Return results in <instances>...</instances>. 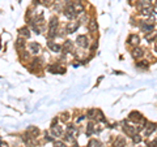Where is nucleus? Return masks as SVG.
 <instances>
[{
	"label": "nucleus",
	"instance_id": "1",
	"mask_svg": "<svg viewBox=\"0 0 157 147\" xmlns=\"http://www.w3.org/2000/svg\"><path fill=\"white\" fill-rule=\"evenodd\" d=\"M70 5H71V8H72L73 13L76 14V17H78V16H81V14H84V13H85V7L82 5V3H81V2H78V0L70 3Z\"/></svg>",
	"mask_w": 157,
	"mask_h": 147
},
{
	"label": "nucleus",
	"instance_id": "2",
	"mask_svg": "<svg viewBox=\"0 0 157 147\" xmlns=\"http://www.w3.org/2000/svg\"><path fill=\"white\" fill-rule=\"evenodd\" d=\"M122 129H123L124 133L127 135H130V137H132L135 133H139L137 129H136V126L132 125V124H128V121H123V122H122Z\"/></svg>",
	"mask_w": 157,
	"mask_h": 147
},
{
	"label": "nucleus",
	"instance_id": "3",
	"mask_svg": "<svg viewBox=\"0 0 157 147\" xmlns=\"http://www.w3.org/2000/svg\"><path fill=\"white\" fill-rule=\"evenodd\" d=\"M21 141L26 147H36V138L32 137L28 131H25V133L21 135Z\"/></svg>",
	"mask_w": 157,
	"mask_h": 147
},
{
	"label": "nucleus",
	"instance_id": "4",
	"mask_svg": "<svg viewBox=\"0 0 157 147\" xmlns=\"http://www.w3.org/2000/svg\"><path fill=\"white\" fill-rule=\"evenodd\" d=\"M50 134L54 137V138H62L63 134H64V130H63L62 126L54 124L50 126Z\"/></svg>",
	"mask_w": 157,
	"mask_h": 147
},
{
	"label": "nucleus",
	"instance_id": "5",
	"mask_svg": "<svg viewBox=\"0 0 157 147\" xmlns=\"http://www.w3.org/2000/svg\"><path fill=\"white\" fill-rule=\"evenodd\" d=\"M28 51L30 52V55H39V52L42 51V47L37 42H30L28 43Z\"/></svg>",
	"mask_w": 157,
	"mask_h": 147
},
{
	"label": "nucleus",
	"instance_id": "6",
	"mask_svg": "<svg viewBox=\"0 0 157 147\" xmlns=\"http://www.w3.org/2000/svg\"><path fill=\"white\" fill-rule=\"evenodd\" d=\"M47 47L48 50L54 53H60L62 52V45H59L58 42H54V39H48L47 42Z\"/></svg>",
	"mask_w": 157,
	"mask_h": 147
},
{
	"label": "nucleus",
	"instance_id": "7",
	"mask_svg": "<svg viewBox=\"0 0 157 147\" xmlns=\"http://www.w3.org/2000/svg\"><path fill=\"white\" fill-rule=\"evenodd\" d=\"M80 27V23H78V21H68V23L66 25V33L67 34H73L75 31H77V29Z\"/></svg>",
	"mask_w": 157,
	"mask_h": 147
},
{
	"label": "nucleus",
	"instance_id": "8",
	"mask_svg": "<svg viewBox=\"0 0 157 147\" xmlns=\"http://www.w3.org/2000/svg\"><path fill=\"white\" fill-rule=\"evenodd\" d=\"M89 39H88L86 35H78L76 38V45L80 47V48H88L89 47Z\"/></svg>",
	"mask_w": 157,
	"mask_h": 147
},
{
	"label": "nucleus",
	"instance_id": "9",
	"mask_svg": "<svg viewBox=\"0 0 157 147\" xmlns=\"http://www.w3.org/2000/svg\"><path fill=\"white\" fill-rule=\"evenodd\" d=\"M14 48H16V51H18V52L26 50V39L18 37L16 39V42H14Z\"/></svg>",
	"mask_w": 157,
	"mask_h": 147
},
{
	"label": "nucleus",
	"instance_id": "10",
	"mask_svg": "<svg viewBox=\"0 0 157 147\" xmlns=\"http://www.w3.org/2000/svg\"><path fill=\"white\" fill-rule=\"evenodd\" d=\"M131 56H132V59H135V60H140V59H143V56H144V50L139 46L134 47L131 51Z\"/></svg>",
	"mask_w": 157,
	"mask_h": 147
},
{
	"label": "nucleus",
	"instance_id": "11",
	"mask_svg": "<svg viewBox=\"0 0 157 147\" xmlns=\"http://www.w3.org/2000/svg\"><path fill=\"white\" fill-rule=\"evenodd\" d=\"M143 129H144V131H143L144 135H151L157 129V125L153 124V122H148V121H147L144 124V126H143Z\"/></svg>",
	"mask_w": 157,
	"mask_h": 147
},
{
	"label": "nucleus",
	"instance_id": "12",
	"mask_svg": "<svg viewBox=\"0 0 157 147\" xmlns=\"http://www.w3.org/2000/svg\"><path fill=\"white\" fill-rule=\"evenodd\" d=\"M75 51V46H73V42L72 41H66L62 45V52L63 53H70V52H73Z\"/></svg>",
	"mask_w": 157,
	"mask_h": 147
},
{
	"label": "nucleus",
	"instance_id": "13",
	"mask_svg": "<svg viewBox=\"0 0 157 147\" xmlns=\"http://www.w3.org/2000/svg\"><path fill=\"white\" fill-rule=\"evenodd\" d=\"M63 142H64V143L67 145H76V135H73V134H71V133H64L63 134Z\"/></svg>",
	"mask_w": 157,
	"mask_h": 147
},
{
	"label": "nucleus",
	"instance_id": "14",
	"mask_svg": "<svg viewBox=\"0 0 157 147\" xmlns=\"http://www.w3.org/2000/svg\"><path fill=\"white\" fill-rule=\"evenodd\" d=\"M88 30L92 34H96L98 31V22L96 18H90L89 21H88Z\"/></svg>",
	"mask_w": 157,
	"mask_h": 147
},
{
	"label": "nucleus",
	"instance_id": "15",
	"mask_svg": "<svg viewBox=\"0 0 157 147\" xmlns=\"http://www.w3.org/2000/svg\"><path fill=\"white\" fill-rule=\"evenodd\" d=\"M30 35H32V33H30V27H29V26H22V27L18 29V37L29 39V38H30Z\"/></svg>",
	"mask_w": 157,
	"mask_h": 147
},
{
	"label": "nucleus",
	"instance_id": "16",
	"mask_svg": "<svg viewBox=\"0 0 157 147\" xmlns=\"http://www.w3.org/2000/svg\"><path fill=\"white\" fill-rule=\"evenodd\" d=\"M127 43L134 47H137L140 43V37L137 35V34H131V35L128 37V39H127Z\"/></svg>",
	"mask_w": 157,
	"mask_h": 147
},
{
	"label": "nucleus",
	"instance_id": "17",
	"mask_svg": "<svg viewBox=\"0 0 157 147\" xmlns=\"http://www.w3.org/2000/svg\"><path fill=\"white\" fill-rule=\"evenodd\" d=\"M139 27L141 29V31H143L144 34L149 33V31H152V30H155V25H151V23H147L145 21H143V22H139Z\"/></svg>",
	"mask_w": 157,
	"mask_h": 147
},
{
	"label": "nucleus",
	"instance_id": "18",
	"mask_svg": "<svg viewBox=\"0 0 157 147\" xmlns=\"http://www.w3.org/2000/svg\"><path fill=\"white\" fill-rule=\"evenodd\" d=\"M126 139H124V137H122V135H118L115 141H114V143H113V146L114 147H126Z\"/></svg>",
	"mask_w": 157,
	"mask_h": 147
},
{
	"label": "nucleus",
	"instance_id": "19",
	"mask_svg": "<svg viewBox=\"0 0 157 147\" xmlns=\"http://www.w3.org/2000/svg\"><path fill=\"white\" fill-rule=\"evenodd\" d=\"M52 5H54V12H56V13H60L63 12V9H64V5H63V3L60 2V0H54V3H52Z\"/></svg>",
	"mask_w": 157,
	"mask_h": 147
},
{
	"label": "nucleus",
	"instance_id": "20",
	"mask_svg": "<svg viewBox=\"0 0 157 147\" xmlns=\"http://www.w3.org/2000/svg\"><path fill=\"white\" fill-rule=\"evenodd\" d=\"M26 131L32 137H34V138H38V135L41 134V131H39V129L37 128V126H29V128L26 129Z\"/></svg>",
	"mask_w": 157,
	"mask_h": 147
},
{
	"label": "nucleus",
	"instance_id": "21",
	"mask_svg": "<svg viewBox=\"0 0 157 147\" xmlns=\"http://www.w3.org/2000/svg\"><path fill=\"white\" fill-rule=\"evenodd\" d=\"M18 57H20V60H21L22 63L29 61V59H30V52L26 51V50H24L21 52H18Z\"/></svg>",
	"mask_w": 157,
	"mask_h": 147
},
{
	"label": "nucleus",
	"instance_id": "22",
	"mask_svg": "<svg viewBox=\"0 0 157 147\" xmlns=\"http://www.w3.org/2000/svg\"><path fill=\"white\" fill-rule=\"evenodd\" d=\"M141 119H143V116H141L139 112H131L130 113V120L131 121H134V122H140L141 121Z\"/></svg>",
	"mask_w": 157,
	"mask_h": 147
},
{
	"label": "nucleus",
	"instance_id": "23",
	"mask_svg": "<svg viewBox=\"0 0 157 147\" xmlns=\"http://www.w3.org/2000/svg\"><path fill=\"white\" fill-rule=\"evenodd\" d=\"M98 112H100L98 109L92 108V109H89V111L86 112V115H85V116H86L89 120H96V117H97V115H98Z\"/></svg>",
	"mask_w": 157,
	"mask_h": 147
},
{
	"label": "nucleus",
	"instance_id": "24",
	"mask_svg": "<svg viewBox=\"0 0 157 147\" xmlns=\"http://www.w3.org/2000/svg\"><path fill=\"white\" fill-rule=\"evenodd\" d=\"M59 120L63 121V122H66V124H68L70 120H71V113H70V112H63V113L59 116Z\"/></svg>",
	"mask_w": 157,
	"mask_h": 147
},
{
	"label": "nucleus",
	"instance_id": "25",
	"mask_svg": "<svg viewBox=\"0 0 157 147\" xmlns=\"http://www.w3.org/2000/svg\"><path fill=\"white\" fill-rule=\"evenodd\" d=\"M94 131H96V124L93 121H90L86 126V135H92Z\"/></svg>",
	"mask_w": 157,
	"mask_h": 147
},
{
	"label": "nucleus",
	"instance_id": "26",
	"mask_svg": "<svg viewBox=\"0 0 157 147\" xmlns=\"http://www.w3.org/2000/svg\"><path fill=\"white\" fill-rule=\"evenodd\" d=\"M156 38H157V30H152V31H149V33L145 34V39H147L148 42L155 41Z\"/></svg>",
	"mask_w": 157,
	"mask_h": 147
},
{
	"label": "nucleus",
	"instance_id": "27",
	"mask_svg": "<svg viewBox=\"0 0 157 147\" xmlns=\"http://www.w3.org/2000/svg\"><path fill=\"white\" fill-rule=\"evenodd\" d=\"M88 147H102V143L98 139L92 138V139H89V142H88Z\"/></svg>",
	"mask_w": 157,
	"mask_h": 147
},
{
	"label": "nucleus",
	"instance_id": "28",
	"mask_svg": "<svg viewBox=\"0 0 157 147\" xmlns=\"http://www.w3.org/2000/svg\"><path fill=\"white\" fill-rule=\"evenodd\" d=\"M136 66L137 68H141V69H147V68L149 66V63L147 61V60H137V63H136Z\"/></svg>",
	"mask_w": 157,
	"mask_h": 147
},
{
	"label": "nucleus",
	"instance_id": "29",
	"mask_svg": "<svg viewBox=\"0 0 157 147\" xmlns=\"http://www.w3.org/2000/svg\"><path fill=\"white\" fill-rule=\"evenodd\" d=\"M67 133H71V134L75 135L77 133V126L75 124H68L67 125Z\"/></svg>",
	"mask_w": 157,
	"mask_h": 147
},
{
	"label": "nucleus",
	"instance_id": "30",
	"mask_svg": "<svg viewBox=\"0 0 157 147\" xmlns=\"http://www.w3.org/2000/svg\"><path fill=\"white\" fill-rule=\"evenodd\" d=\"M77 18H78V23H80V25H82V23H85V22L88 23V21H89V17H88L86 13L81 14V16H78Z\"/></svg>",
	"mask_w": 157,
	"mask_h": 147
},
{
	"label": "nucleus",
	"instance_id": "31",
	"mask_svg": "<svg viewBox=\"0 0 157 147\" xmlns=\"http://www.w3.org/2000/svg\"><path fill=\"white\" fill-rule=\"evenodd\" d=\"M131 139H132L134 143H140V142L143 141V137H141V134H139V133H135L134 135L131 137Z\"/></svg>",
	"mask_w": 157,
	"mask_h": 147
},
{
	"label": "nucleus",
	"instance_id": "32",
	"mask_svg": "<svg viewBox=\"0 0 157 147\" xmlns=\"http://www.w3.org/2000/svg\"><path fill=\"white\" fill-rule=\"evenodd\" d=\"M54 0H38V4H41L43 7H51Z\"/></svg>",
	"mask_w": 157,
	"mask_h": 147
},
{
	"label": "nucleus",
	"instance_id": "33",
	"mask_svg": "<svg viewBox=\"0 0 157 147\" xmlns=\"http://www.w3.org/2000/svg\"><path fill=\"white\" fill-rule=\"evenodd\" d=\"M96 121H100V122H106V120H105V116H104V113L100 111L98 112V115H97V117H96Z\"/></svg>",
	"mask_w": 157,
	"mask_h": 147
},
{
	"label": "nucleus",
	"instance_id": "34",
	"mask_svg": "<svg viewBox=\"0 0 157 147\" xmlns=\"http://www.w3.org/2000/svg\"><path fill=\"white\" fill-rule=\"evenodd\" d=\"M54 147H68V146L62 141H54Z\"/></svg>",
	"mask_w": 157,
	"mask_h": 147
},
{
	"label": "nucleus",
	"instance_id": "35",
	"mask_svg": "<svg viewBox=\"0 0 157 147\" xmlns=\"http://www.w3.org/2000/svg\"><path fill=\"white\" fill-rule=\"evenodd\" d=\"M54 139H55V138H54V137H52L50 133L45 131V141H46V142H54Z\"/></svg>",
	"mask_w": 157,
	"mask_h": 147
},
{
	"label": "nucleus",
	"instance_id": "36",
	"mask_svg": "<svg viewBox=\"0 0 157 147\" xmlns=\"http://www.w3.org/2000/svg\"><path fill=\"white\" fill-rule=\"evenodd\" d=\"M66 29H60V30H58L56 31V37H59V38H64L66 37Z\"/></svg>",
	"mask_w": 157,
	"mask_h": 147
},
{
	"label": "nucleus",
	"instance_id": "37",
	"mask_svg": "<svg viewBox=\"0 0 157 147\" xmlns=\"http://www.w3.org/2000/svg\"><path fill=\"white\" fill-rule=\"evenodd\" d=\"M85 117H86L85 115H81L80 117H77V119H76V124H75V125H78V124H80V122H81L82 120H85Z\"/></svg>",
	"mask_w": 157,
	"mask_h": 147
},
{
	"label": "nucleus",
	"instance_id": "38",
	"mask_svg": "<svg viewBox=\"0 0 157 147\" xmlns=\"http://www.w3.org/2000/svg\"><path fill=\"white\" fill-rule=\"evenodd\" d=\"M153 12H155V13H157V0H156L155 4H153Z\"/></svg>",
	"mask_w": 157,
	"mask_h": 147
},
{
	"label": "nucleus",
	"instance_id": "39",
	"mask_svg": "<svg viewBox=\"0 0 157 147\" xmlns=\"http://www.w3.org/2000/svg\"><path fill=\"white\" fill-rule=\"evenodd\" d=\"M141 2H143V3H148V4H152V2H153V0H141Z\"/></svg>",
	"mask_w": 157,
	"mask_h": 147
},
{
	"label": "nucleus",
	"instance_id": "40",
	"mask_svg": "<svg viewBox=\"0 0 157 147\" xmlns=\"http://www.w3.org/2000/svg\"><path fill=\"white\" fill-rule=\"evenodd\" d=\"M96 48H97V42H94V45L92 46V50H96Z\"/></svg>",
	"mask_w": 157,
	"mask_h": 147
},
{
	"label": "nucleus",
	"instance_id": "41",
	"mask_svg": "<svg viewBox=\"0 0 157 147\" xmlns=\"http://www.w3.org/2000/svg\"><path fill=\"white\" fill-rule=\"evenodd\" d=\"M139 147H148V146H147V145H144V143L141 145V142H140V146H139Z\"/></svg>",
	"mask_w": 157,
	"mask_h": 147
},
{
	"label": "nucleus",
	"instance_id": "42",
	"mask_svg": "<svg viewBox=\"0 0 157 147\" xmlns=\"http://www.w3.org/2000/svg\"><path fill=\"white\" fill-rule=\"evenodd\" d=\"M155 51H156V52H157V42H156V43H155Z\"/></svg>",
	"mask_w": 157,
	"mask_h": 147
},
{
	"label": "nucleus",
	"instance_id": "43",
	"mask_svg": "<svg viewBox=\"0 0 157 147\" xmlns=\"http://www.w3.org/2000/svg\"><path fill=\"white\" fill-rule=\"evenodd\" d=\"M64 2H66V3H72L73 0H64Z\"/></svg>",
	"mask_w": 157,
	"mask_h": 147
},
{
	"label": "nucleus",
	"instance_id": "44",
	"mask_svg": "<svg viewBox=\"0 0 157 147\" xmlns=\"http://www.w3.org/2000/svg\"><path fill=\"white\" fill-rule=\"evenodd\" d=\"M132 2H135V0H130V3H132Z\"/></svg>",
	"mask_w": 157,
	"mask_h": 147
},
{
	"label": "nucleus",
	"instance_id": "45",
	"mask_svg": "<svg viewBox=\"0 0 157 147\" xmlns=\"http://www.w3.org/2000/svg\"><path fill=\"white\" fill-rule=\"evenodd\" d=\"M17 147H20V146H17Z\"/></svg>",
	"mask_w": 157,
	"mask_h": 147
}]
</instances>
